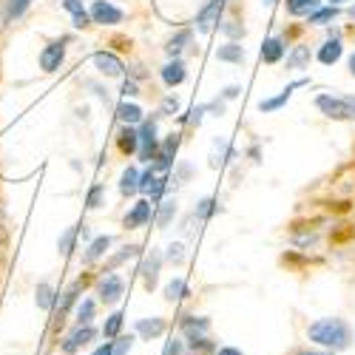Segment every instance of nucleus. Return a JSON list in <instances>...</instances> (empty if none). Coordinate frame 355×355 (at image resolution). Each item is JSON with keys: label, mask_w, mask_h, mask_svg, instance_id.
Wrapping results in <instances>:
<instances>
[{"label": "nucleus", "mask_w": 355, "mask_h": 355, "mask_svg": "<svg viewBox=\"0 0 355 355\" xmlns=\"http://www.w3.org/2000/svg\"><path fill=\"white\" fill-rule=\"evenodd\" d=\"M185 295H188V284L182 279L168 282V287H165V299L168 302H180V299H185Z\"/></svg>", "instance_id": "4be33fe9"}, {"label": "nucleus", "mask_w": 355, "mask_h": 355, "mask_svg": "<svg viewBox=\"0 0 355 355\" xmlns=\"http://www.w3.org/2000/svg\"><path fill=\"white\" fill-rule=\"evenodd\" d=\"M225 32H227L230 37H242V35H245V28H242V26H236V23H227V26H225Z\"/></svg>", "instance_id": "a19ab883"}, {"label": "nucleus", "mask_w": 355, "mask_h": 355, "mask_svg": "<svg viewBox=\"0 0 355 355\" xmlns=\"http://www.w3.org/2000/svg\"><path fill=\"white\" fill-rule=\"evenodd\" d=\"M94 355H114V341H105L103 347H97Z\"/></svg>", "instance_id": "37998d69"}, {"label": "nucleus", "mask_w": 355, "mask_h": 355, "mask_svg": "<svg viewBox=\"0 0 355 355\" xmlns=\"http://www.w3.org/2000/svg\"><path fill=\"white\" fill-rule=\"evenodd\" d=\"M165 182H168L165 168H148V171L139 176V191L148 193L151 199H159L162 191H165Z\"/></svg>", "instance_id": "f03ea898"}, {"label": "nucleus", "mask_w": 355, "mask_h": 355, "mask_svg": "<svg viewBox=\"0 0 355 355\" xmlns=\"http://www.w3.org/2000/svg\"><path fill=\"white\" fill-rule=\"evenodd\" d=\"M333 17H336V9H318V12L310 15V23H327Z\"/></svg>", "instance_id": "f704fd0d"}, {"label": "nucleus", "mask_w": 355, "mask_h": 355, "mask_svg": "<svg viewBox=\"0 0 355 355\" xmlns=\"http://www.w3.org/2000/svg\"><path fill=\"white\" fill-rule=\"evenodd\" d=\"M159 264H162V256L157 253V250H151V256L145 259V264H142V282H145V287L148 290H154L157 287V279H159Z\"/></svg>", "instance_id": "9b49d317"}, {"label": "nucleus", "mask_w": 355, "mask_h": 355, "mask_svg": "<svg viewBox=\"0 0 355 355\" xmlns=\"http://www.w3.org/2000/svg\"><path fill=\"white\" fill-rule=\"evenodd\" d=\"M302 355H321V352H302Z\"/></svg>", "instance_id": "3c124183"}, {"label": "nucleus", "mask_w": 355, "mask_h": 355, "mask_svg": "<svg viewBox=\"0 0 355 355\" xmlns=\"http://www.w3.org/2000/svg\"><path fill=\"white\" fill-rule=\"evenodd\" d=\"M120 191H123L125 196H128V193H134V191H139V173H137L134 168H125V171H123Z\"/></svg>", "instance_id": "b1692460"}, {"label": "nucleus", "mask_w": 355, "mask_h": 355, "mask_svg": "<svg viewBox=\"0 0 355 355\" xmlns=\"http://www.w3.org/2000/svg\"><path fill=\"white\" fill-rule=\"evenodd\" d=\"M100 202H103V185H94L92 191H88V196H85V208H100Z\"/></svg>", "instance_id": "2f4dec72"}, {"label": "nucleus", "mask_w": 355, "mask_h": 355, "mask_svg": "<svg viewBox=\"0 0 355 355\" xmlns=\"http://www.w3.org/2000/svg\"><path fill=\"white\" fill-rule=\"evenodd\" d=\"M208 327H211V321H208V318H193V315H191V318L182 321V330H185L188 338H205Z\"/></svg>", "instance_id": "ddd939ff"}, {"label": "nucleus", "mask_w": 355, "mask_h": 355, "mask_svg": "<svg viewBox=\"0 0 355 355\" xmlns=\"http://www.w3.org/2000/svg\"><path fill=\"white\" fill-rule=\"evenodd\" d=\"M162 80H165L168 85H180V83L185 80V66H182L180 60H173V63H168V66L162 69Z\"/></svg>", "instance_id": "dca6fc26"}, {"label": "nucleus", "mask_w": 355, "mask_h": 355, "mask_svg": "<svg viewBox=\"0 0 355 355\" xmlns=\"http://www.w3.org/2000/svg\"><path fill=\"white\" fill-rule=\"evenodd\" d=\"M120 330H123V313L108 315L105 327H103V336H105V338H116V336H120Z\"/></svg>", "instance_id": "bb28decb"}, {"label": "nucleus", "mask_w": 355, "mask_h": 355, "mask_svg": "<svg viewBox=\"0 0 355 355\" xmlns=\"http://www.w3.org/2000/svg\"><path fill=\"white\" fill-rule=\"evenodd\" d=\"M216 57H219V60H225V63H242L245 49L236 46V43H227V46H222V49L216 51Z\"/></svg>", "instance_id": "6ab92c4d"}, {"label": "nucleus", "mask_w": 355, "mask_h": 355, "mask_svg": "<svg viewBox=\"0 0 355 355\" xmlns=\"http://www.w3.org/2000/svg\"><path fill=\"white\" fill-rule=\"evenodd\" d=\"M211 214H214V199H202V202H199L196 216H199V219H208Z\"/></svg>", "instance_id": "e433bc0d"}, {"label": "nucleus", "mask_w": 355, "mask_h": 355, "mask_svg": "<svg viewBox=\"0 0 355 355\" xmlns=\"http://www.w3.org/2000/svg\"><path fill=\"white\" fill-rule=\"evenodd\" d=\"M108 245H111L108 236H100V239H94L92 245H88V250H85V261H97L108 250Z\"/></svg>", "instance_id": "393cba45"}, {"label": "nucleus", "mask_w": 355, "mask_h": 355, "mask_svg": "<svg viewBox=\"0 0 355 355\" xmlns=\"http://www.w3.org/2000/svg\"><path fill=\"white\" fill-rule=\"evenodd\" d=\"M222 9H225V0H211V3L205 6V9L199 12V17H196V23H199V32H211V28L219 23Z\"/></svg>", "instance_id": "0eeeda50"}, {"label": "nucleus", "mask_w": 355, "mask_h": 355, "mask_svg": "<svg viewBox=\"0 0 355 355\" xmlns=\"http://www.w3.org/2000/svg\"><path fill=\"white\" fill-rule=\"evenodd\" d=\"M349 103H352V116H355V97H349Z\"/></svg>", "instance_id": "09e8293b"}, {"label": "nucleus", "mask_w": 355, "mask_h": 355, "mask_svg": "<svg viewBox=\"0 0 355 355\" xmlns=\"http://www.w3.org/2000/svg\"><path fill=\"white\" fill-rule=\"evenodd\" d=\"M307 60H310V49L299 46V49L293 51V57H290V60H287V69H302Z\"/></svg>", "instance_id": "c756f323"}, {"label": "nucleus", "mask_w": 355, "mask_h": 355, "mask_svg": "<svg viewBox=\"0 0 355 355\" xmlns=\"http://www.w3.org/2000/svg\"><path fill=\"white\" fill-rule=\"evenodd\" d=\"M92 20L94 23H103V26H114V23H120L123 20V12L111 6L108 0H94V6H92Z\"/></svg>", "instance_id": "20e7f679"}, {"label": "nucleus", "mask_w": 355, "mask_h": 355, "mask_svg": "<svg viewBox=\"0 0 355 355\" xmlns=\"http://www.w3.org/2000/svg\"><path fill=\"white\" fill-rule=\"evenodd\" d=\"M188 40H191V32H180V35H176V37L168 43V54H180Z\"/></svg>", "instance_id": "7c9ffc66"}, {"label": "nucleus", "mask_w": 355, "mask_h": 355, "mask_svg": "<svg viewBox=\"0 0 355 355\" xmlns=\"http://www.w3.org/2000/svg\"><path fill=\"white\" fill-rule=\"evenodd\" d=\"M162 355H182V341H168Z\"/></svg>", "instance_id": "ea45409f"}, {"label": "nucleus", "mask_w": 355, "mask_h": 355, "mask_svg": "<svg viewBox=\"0 0 355 355\" xmlns=\"http://www.w3.org/2000/svg\"><path fill=\"white\" fill-rule=\"evenodd\" d=\"M321 0H287V12L290 15H310L318 9Z\"/></svg>", "instance_id": "412c9836"}, {"label": "nucleus", "mask_w": 355, "mask_h": 355, "mask_svg": "<svg viewBox=\"0 0 355 355\" xmlns=\"http://www.w3.org/2000/svg\"><path fill=\"white\" fill-rule=\"evenodd\" d=\"M349 71H352V74H355V54H352V57H349Z\"/></svg>", "instance_id": "de8ad7c7"}, {"label": "nucleus", "mask_w": 355, "mask_h": 355, "mask_svg": "<svg viewBox=\"0 0 355 355\" xmlns=\"http://www.w3.org/2000/svg\"><path fill=\"white\" fill-rule=\"evenodd\" d=\"M66 57V46L63 43H49L43 51H40V69L43 71H57Z\"/></svg>", "instance_id": "39448f33"}, {"label": "nucleus", "mask_w": 355, "mask_h": 355, "mask_svg": "<svg viewBox=\"0 0 355 355\" xmlns=\"http://www.w3.org/2000/svg\"><path fill=\"white\" fill-rule=\"evenodd\" d=\"M173 214H176V202H162V208H159V214H157V225H159V227H168L171 219H173Z\"/></svg>", "instance_id": "c85d7f7f"}, {"label": "nucleus", "mask_w": 355, "mask_h": 355, "mask_svg": "<svg viewBox=\"0 0 355 355\" xmlns=\"http://www.w3.org/2000/svg\"><path fill=\"white\" fill-rule=\"evenodd\" d=\"M148 219H151V202L148 199H142V202H137L134 208H131V214L125 216V227L128 230H134V227H142Z\"/></svg>", "instance_id": "f8f14e48"}, {"label": "nucleus", "mask_w": 355, "mask_h": 355, "mask_svg": "<svg viewBox=\"0 0 355 355\" xmlns=\"http://www.w3.org/2000/svg\"><path fill=\"white\" fill-rule=\"evenodd\" d=\"M123 290H125V284H123L120 276H108V279H103V284H100V299H103L105 304H114V302L123 299Z\"/></svg>", "instance_id": "9d476101"}, {"label": "nucleus", "mask_w": 355, "mask_h": 355, "mask_svg": "<svg viewBox=\"0 0 355 355\" xmlns=\"http://www.w3.org/2000/svg\"><path fill=\"white\" fill-rule=\"evenodd\" d=\"M307 336H310V341H315L321 347H330V349L349 347V327L341 318H318L315 324H310Z\"/></svg>", "instance_id": "f257e3e1"}, {"label": "nucleus", "mask_w": 355, "mask_h": 355, "mask_svg": "<svg viewBox=\"0 0 355 355\" xmlns=\"http://www.w3.org/2000/svg\"><path fill=\"white\" fill-rule=\"evenodd\" d=\"M338 57H341V43H338V40H330L327 46H324V49L318 51V60H321L324 66L338 63Z\"/></svg>", "instance_id": "a211bd4d"}, {"label": "nucleus", "mask_w": 355, "mask_h": 355, "mask_svg": "<svg viewBox=\"0 0 355 355\" xmlns=\"http://www.w3.org/2000/svg\"><path fill=\"white\" fill-rule=\"evenodd\" d=\"M63 9H69L74 17H77V15H85V9H83L80 0H63Z\"/></svg>", "instance_id": "58836bf2"}, {"label": "nucleus", "mask_w": 355, "mask_h": 355, "mask_svg": "<svg viewBox=\"0 0 355 355\" xmlns=\"http://www.w3.org/2000/svg\"><path fill=\"white\" fill-rule=\"evenodd\" d=\"M182 250H185L182 245H171V248H168V259H171L173 264H182V259H185V253H182Z\"/></svg>", "instance_id": "4c0bfd02"}, {"label": "nucleus", "mask_w": 355, "mask_h": 355, "mask_svg": "<svg viewBox=\"0 0 355 355\" xmlns=\"http://www.w3.org/2000/svg\"><path fill=\"white\" fill-rule=\"evenodd\" d=\"M51 304H54V290H51V284L40 282L37 284V307L40 310H51Z\"/></svg>", "instance_id": "a878e982"}, {"label": "nucleus", "mask_w": 355, "mask_h": 355, "mask_svg": "<svg viewBox=\"0 0 355 355\" xmlns=\"http://www.w3.org/2000/svg\"><path fill=\"white\" fill-rule=\"evenodd\" d=\"M333 3H341V0H333Z\"/></svg>", "instance_id": "603ef678"}, {"label": "nucleus", "mask_w": 355, "mask_h": 355, "mask_svg": "<svg viewBox=\"0 0 355 355\" xmlns=\"http://www.w3.org/2000/svg\"><path fill=\"white\" fill-rule=\"evenodd\" d=\"M236 94H239V88H227V92H225V97H227V100H233Z\"/></svg>", "instance_id": "49530a36"}, {"label": "nucleus", "mask_w": 355, "mask_h": 355, "mask_svg": "<svg viewBox=\"0 0 355 355\" xmlns=\"http://www.w3.org/2000/svg\"><path fill=\"white\" fill-rule=\"evenodd\" d=\"M261 3H268V6H270V3H276V0H261Z\"/></svg>", "instance_id": "8fccbe9b"}, {"label": "nucleus", "mask_w": 355, "mask_h": 355, "mask_svg": "<svg viewBox=\"0 0 355 355\" xmlns=\"http://www.w3.org/2000/svg\"><path fill=\"white\" fill-rule=\"evenodd\" d=\"M28 3H32V0H9V9H6V15L15 20V17H20V15L28 9Z\"/></svg>", "instance_id": "473e14b6"}, {"label": "nucleus", "mask_w": 355, "mask_h": 355, "mask_svg": "<svg viewBox=\"0 0 355 355\" xmlns=\"http://www.w3.org/2000/svg\"><path fill=\"white\" fill-rule=\"evenodd\" d=\"M123 94H125V97H134V94H137V85H134V83H125V85H123Z\"/></svg>", "instance_id": "a18cd8bd"}, {"label": "nucleus", "mask_w": 355, "mask_h": 355, "mask_svg": "<svg viewBox=\"0 0 355 355\" xmlns=\"http://www.w3.org/2000/svg\"><path fill=\"white\" fill-rule=\"evenodd\" d=\"M92 318H94V302L85 299V302L77 307V324L83 327V324H92Z\"/></svg>", "instance_id": "cd10ccee"}, {"label": "nucleus", "mask_w": 355, "mask_h": 355, "mask_svg": "<svg viewBox=\"0 0 355 355\" xmlns=\"http://www.w3.org/2000/svg\"><path fill=\"white\" fill-rule=\"evenodd\" d=\"M282 54H284V43H282L279 37H270L268 43L261 46V60H264V63H279Z\"/></svg>", "instance_id": "2eb2a0df"}, {"label": "nucleus", "mask_w": 355, "mask_h": 355, "mask_svg": "<svg viewBox=\"0 0 355 355\" xmlns=\"http://www.w3.org/2000/svg\"><path fill=\"white\" fill-rule=\"evenodd\" d=\"M137 142H139V134L125 125L123 134H120V151H123V154H134V151H137Z\"/></svg>", "instance_id": "5701e85b"}, {"label": "nucleus", "mask_w": 355, "mask_h": 355, "mask_svg": "<svg viewBox=\"0 0 355 355\" xmlns=\"http://www.w3.org/2000/svg\"><path fill=\"white\" fill-rule=\"evenodd\" d=\"M94 66H97V71L105 74V77H120V74H123L120 57H114V54H108V51H97V54H94Z\"/></svg>", "instance_id": "1a4fd4ad"}, {"label": "nucleus", "mask_w": 355, "mask_h": 355, "mask_svg": "<svg viewBox=\"0 0 355 355\" xmlns=\"http://www.w3.org/2000/svg\"><path fill=\"white\" fill-rule=\"evenodd\" d=\"M315 105H318L324 114H327V116H336V120L352 116V103H349V97L338 100V97H327V94H321V97L315 100Z\"/></svg>", "instance_id": "7ed1b4c3"}, {"label": "nucleus", "mask_w": 355, "mask_h": 355, "mask_svg": "<svg viewBox=\"0 0 355 355\" xmlns=\"http://www.w3.org/2000/svg\"><path fill=\"white\" fill-rule=\"evenodd\" d=\"M131 344H134V338H131V336L120 338V341L114 344V355H128V352H131Z\"/></svg>", "instance_id": "c9c22d12"}, {"label": "nucleus", "mask_w": 355, "mask_h": 355, "mask_svg": "<svg viewBox=\"0 0 355 355\" xmlns=\"http://www.w3.org/2000/svg\"><path fill=\"white\" fill-rule=\"evenodd\" d=\"M137 333L145 336V338H157V336L165 333V321H162V318H142V321L137 324Z\"/></svg>", "instance_id": "4468645a"}, {"label": "nucleus", "mask_w": 355, "mask_h": 355, "mask_svg": "<svg viewBox=\"0 0 355 355\" xmlns=\"http://www.w3.org/2000/svg\"><path fill=\"white\" fill-rule=\"evenodd\" d=\"M157 125H154V120H145L142 123V131H139V142H142V151H139V157L145 159V162H151V157L157 154Z\"/></svg>", "instance_id": "423d86ee"}, {"label": "nucleus", "mask_w": 355, "mask_h": 355, "mask_svg": "<svg viewBox=\"0 0 355 355\" xmlns=\"http://www.w3.org/2000/svg\"><path fill=\"white\" fill-rule=\"evenodd\" d=\"M116 114H120V120H123L125 125H134V123L142 120V108L134 105V103H123L120 108H116Z\"/></svg>", "instance_id": "aec40b11"}, {"label": "nucleus", "mask_w": 355, "mask_h": 355, "mask_svg": "<svg viewBox=\"0 0 355 355\" xmlns=\"http://www.w3.org/2000/svg\"><path fill=\"white\" fill-rule=\"evenodd\" d=\"M216 355H245V352L242 349H233V347H222Z\"/></svg>", "instance_id": "c03bdc74"}, {"label": "nucleus", "mask_w": 355, "mask_h": 355, "mask_svg": "<svg viewBox=\"0 0 355 355\" xmlns=\"http://www.w3.org/2000/svg\"><path fill=\"white\" fill-rule=\"evenodd\" d=\"M97 333H94V327H92V324H83V327H77L69 338H66V344H63V352L66 355H74L80 347H85L88 341H92Z\"/></svg>", "instance_id": "6e6552de"}, {"label": "nucleus", "mask_w": 355, "mask_h": 355, "mask_svg": "<svg viewBox=\"0 0 355 355\" xmlns=\"http://www.w3.org/2000/svg\"><path fill=\"white\" fill-rule=\"evenodd\" d=\"M74 236H77V227H69V230L63 233V239H60V253H63V256H69V253H71V245H74Z\"/></svg>", "instance_id": "72a5a7b5"}, {"label": "nucleus", "mask_w": 355, "mask_h": 355, "mask_svg": "<svg viewBox=\"0 0 355 355\" xmlns=\"http://www.w3.org/2000/svg\"><path fill=\"white\" fill-rule=\"evenodd\" d=\"M176 108H180V103H176V100H173V97H168V100H165V103H162V114H173V111H176Z\"/></svg>", "instance_id": "79ce46f5"}, {"label": "nucleus", "mask_w": 355, "mask_h": 355, "mask_svg": "<svg viewBox=\"0 0 355 355\" xmlns=\"http://www.w3.org/2000/svg\"><path fill=\"white\" fill-rule=\"evenodd\" d=\"M302 83H304V80H295V83H290V85L284 88V94H279V97H273V100H264V103H261L259 108H261V111H273V108H282V105H284V103L290 100V94H293V88H299Z\"/></svg>", "instance_id": "f3484780"}]
</instances>
